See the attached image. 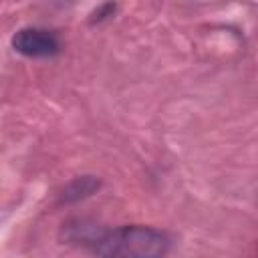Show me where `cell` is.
Masks as SVG:
<instances>
[{
  "label": "cell",
  "mask_w": 258,
  "mask_h": 258,
  "mask_svg": "<svg viewBox=\"0 0 258 258\" xmlns=\"http://www.w3.org/2000/svg\"><path fill=\"white\" fill-rule=\"evenodd\" d=\"M12 48L30 58L52 56L60 50L58 38L44 28H20L12 36Z\"/></svg>",
  "instance_id": "obj_2"
},
{
  "label": "cell",
  "mask_w": 258,
  "mask_h": 258,
  "mask_svg": "<svg viewBox=\"0 0 258 258\" xmlns=\"http://www.w3.org/2000/svg\"><path fill=\"white\" fill-rule=\"evenodd\" d=\"M171 238L167 232L149 226H123L115 230H101L91 250L101 256H135L153 258L169 252Z\"/></svg>",
  "instance_id": "obj_1"
},
{
  "label": "cell",
  "mask_w": 258,
  "mask_h": 258,
  "mask_svg": "<svg viewBox=\"0 0 258 258\" xmlns=\"http://www.w3.org/2000/svg\"><path fill=\"white\" fill-rule=\"evenodd\" d=\"M99 185H101V181L95 179L93 175L77 177V179H73V181L64 187V191H62V200H64V202H77V200L87 198V196H91L93 191H97Z\"/></svg>",
  "instance_id": "obj_3"
}]
</instances>
